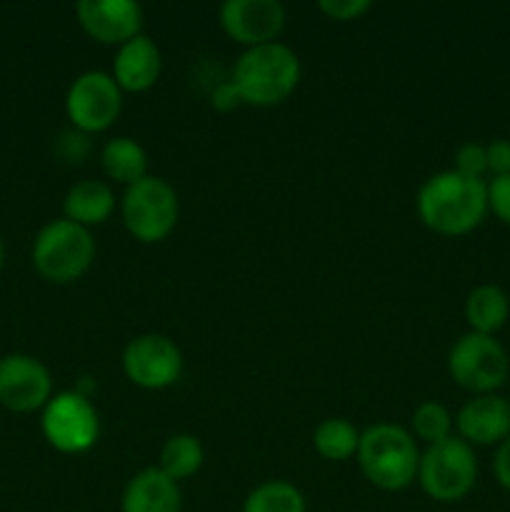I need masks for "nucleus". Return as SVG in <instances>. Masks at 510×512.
<instances>
[{
  "mask_svg": "<svg viewBox=\"0 0 510 512\" xmlns=\"http://www.w3.org/2000/svg\"><path fill=\"white\" fill-rule=\"evenodd\" d=\"M3 260H5V248H3V240H0V268H3Z\"/></svg>",
  "mask_w": 510,
  "mask_h": 512,
  "instance_id": "nucleus-30",
  "label": "nucleus"
},
{
  "mask_svg": "<svg viewBox=\"0 0 510 512\" xmlns=\"http://www.w3.org/2000/svg\"><path fill=\"white\" fill-rule=\"evenodd\" d=\"M123 110V90L113 75L103 70H85L70 83L65 95V113L80 133H103Z\"/></svg>",
  "mask_w": 510,
  "mask_h": 512,
  "instance_id": "nucleus-9",
  "label": "nucleus"
},
{
  "mask_svg": "<svg viewBox=\"0 0 510 512\" xmlns=\"http://www.w3.org/2000/svg\"><path fill=\"white\" fill-rule=\"evenodd\" d=\"M415 208L425 228L443 238H460L473 233L488 215V185L485 180L443 170L420 185Z\"/></svg>",
  "mask_w": 510,
  "mask_h": 512,
  "instance_id": "nucleus-1",
  "label": "nucleus"
},
{
  "mask_svg": "<svg viewBox=\"0 0 510 512\" xmlns=\"http://www.w3.org/2000/svg\"><path fill=\"white\" fill-rule=\"evenodd\" d=\"M455 173L465 175V178L483 180V175L488 173V155H485L483 143H463L455 150Z\"/></svg>",
  "mask_w": 510,
  "mask_h": 512,
  "instance_id": "nucleus-24",
  "label": "nucleus"
},
{
  "mask_svg": "<svg viewBox=\"0 0 510 512\" xmlns=\"http://www.w3.org/2000/svg\"><path fill=\"white\" fill-rule=\"evenodd\" d=\"M448 373L455 385L473 395L498 393L510 373L508 350L495 335L465 333L450 348Z\"/></svg>",
  "mask_w": 510,
  "mask_h": 512,
  "instance_id": "nucleus-7",
  "label": "nucleus"
},
{
  "mask_svg": "<svg viewBox=\"0 0 510 512\" xmlns=\"http://www.w3.org/2000/svg\"><path fill=\"white\" fill-rule=\"evenodd\" d=\"M53 398L48 368L33 355L13 353L0 358V405L13 413H35Z\"/></svg>",
  "mask_w": 510,
  "mask_h": 512,
  "instance_id": "nucleus-12",
  "label": "nucleus"
},
{
  "mask_svg": "<svg viewBox=\"0 0 510 512\" xmlns=\"http://www.w3.org/2000/svg\"><path fill=\"white\" fill-rule=\"evenodd\" d=\"M418 483L428 498L438 503H458L473 493L478 483L475 450L458 435L425 448L418 465Z\"/></svg>",
  "mask_w": 510,
  "mask_h": 512,
  "instance_id": "nucleus-5",
  "label": "nucleus"
},
{
  "mask_svg": "<svg viewBox=\"0 0 510 512\" xmlns=\"http://www.w3.org/2000/svg\"><path fill=\"white\" fill-rule=\"evenodd\" d=\"M485 155H488V173H493V178L510 175V140H490V143L485 145Z\"/></svg>",
  "mask_w": 510,
  "mask_h": 512,
  "instance_id": "nucleus-27",
  "label": "nucleus"
},
{
  "mask_svg": "<svg viewBox=\"0 0 510 512\" xmlns=\"http://www.w3.org/2000/svg\"><path fill=\"white\" fill-rule=\"evenodd\" d=\"M40 428H43L50 448L63 455L88 453L100 438L98 410L90 403V398L75 393V390H65L48 400Z\"/></svg>",
  "mask_w": 510,
  "mask_h": 512,
  "instance_id": "nucleus-8",
  "label": "nucleus"
},
{
  "mask_svg": "<svg viewBox=\"0 0 510 512\" xmlns=\"http://www.w3.org/2000/svg\"><path fill=\"white\" fill-rule=\"evenodd\" d=\"M510 318V298L503 288L493 283H483L470 290L465 300V320L470 325V333L495 335L505 328Z\"/></svg>",
  "mask_w": 510,
  "mask_h": 512,
  "instance_id": "nucleus-18",
  "label": "nucleus"
},
{
  "mask_svg": "<svg viewBox=\"0 0 510 512\" xmlns=\"http://www.w3.org/2000/svg\"><path fill=\"white\" fill-rule=\"evenodd\" d=\"M485 185H488V213H493L500 223L510 225V175H500Z\"/></svg>",
  "mask_w": 510,
  "mask_h": 512,
  "instance_id": "nucleus-26",
  "label": "nucleus"
},
{
  "mask_svg": "<svg viewBox=\"0 0 510 512\" xmlns=\"http://www.w3.org/2000/svg\"><path fill=\"white\" fill-rule=\"evenodd\" d=\"M180 483L170 480L160 468H145L128 480L120 500V512H180Z\"/></svg>",
  "mask_w": 510,
  "mask_h": 512,
  "instance_id": "nucleus-16",
  "label": "nucleus"
},
{
  "mask_svg": "<svg viewBox=\"0 0 510 512\" xmlns=\"http://www.w3.org/2000/svg\"><path fill=\"white\" fill-rule=\"evenodd\" d=\"M100 165H103L105 175L120 185H133L148 175V153L143 145L135 138H120L108 140L100 150Z\"/></svg>",
  "mask_w": 510,
  "mask_h": 512,
  "instance_id": "nucleus-19",
  "label": "nucleus"
},
{
  "mask_svg": "<svg viewBox=\"0 0 510 512\" xmlns=\"http://www.w3.org/2000/svg\"><path fill=\"white\" fill-rule=\"evenodd\" d=\"M203 463V445H200V440L190 433L170 435L163 443V448H160L158 468L163 470L170 480H175V483L193 478V475L203 468Z\"/></svg>",
  "mask_w": 510,
  "mask_h": 512,
  "instance_id": "nucleus-20",
  "label": "nucleus"
},
{
  "mask_svg": "<svg viewBox=\"0 0 510 512\" xmlns=\"http://www.w3.org/2000/svg\"><path fill=\"white\" fill-rule=\"evenodd\" d=\"M120 215L135 240L145 245L160 243L178 225V193L168 180L145 175L143 180L125 188L123 200H120Z\"/></svg>",
  "mask_w": 510,
  "mask_h": 512,
  "instance_id": "nucleus-6",
  "label": "nucleus"
},
{
  "mask_svg": "<svg viewBox=\"0 0 510 512\" xmlns=\"http://www.w3.org/2000/svg\"><path fill=\"white\" fill-rule=\"evenodd\" d=\"M410 428H413L415 438L423 440L425 445L443 443V440L453 438L455 418L450 415V410L443 403H435V400H425L418 408L413 410V418H410Z\"/></svg>",
  "mask_w": 510,
  "mask_h": 512,
  "instance_id": "nucleus-23",
  "label": "nucleus"
},
{
  "mask_svg": "<svg viewBox=\"0 0 510 512\" xmlns=\"http://www.w3.org/2000/svg\"><path fill=\"white\" fill-rule=\"evenodd\" d=\"M493 475L498 480V485L510 493V438L503 440L495 450L493 458Z\"/></svg>",
  "mask_w": 510,
  "mask_h": 512,
  "instance_id": "nucleus-29",
  "label": "nucleus"
},
{
  "mask_svg": "<svg viewBox=\"0 0 510 512\" xmlns=\"http://www.w3.org/2000/svg\"><path fill=\"white\" fill-rule=\"evenodd\" d=\"M218 20L223 33L238 45L258 48L275 43L285 28V5L280 0H228L220 5Z\"/></svg>",
  "mask_w": 510,
  "mask_h": 512,
  "instance_id": "nucleus-11",
  "label": "nucleus"
},
{
  "mask_svg": "<svg viewBox=\"0 0 510 512\" xmlns=\"http://www.w3.org/2000/svg\"><path fill=\"white\" fill-rule=\"evenodd\" d=\"M95 260V240L88 228L68 218L45 225L33 243V265L50 283H73L83 278Z\"/></svg>",
  "mask_w": 510,
  "mask_h": 512,
  "instance_id": "nucleus-4",
  "label": "nucleus"
},
{
  "mask_svg": "<svg viewBox=\"0 0 510 512\" xmlns=\"http://www.w3.org/2000/svg\"><path fill=\"white\" fill-rule=\"evenodd\" d=\"M163 73V53L150 35H135L123 43L113 60V80L123 93H145Z\"/></svg>",
  "mask_w": 510,
  "mask_h": 512,
  "instance_id": "nucleus-15",
  "label": "nucleus"
},
{
  "mask_svg": "<svg viewBox=\"0 0 510 512\" xmlns=\"http://www.w3.org/2000/svg\"><path fill=\"white\" fill-rule=\"evenodd\" d=\"M243 512H308L305 498L288 480H265L255 485L243 503Z\"/></svg>",
  "mask_w": 510,
  "mask_h": 512,
  "instance_id": "nucleus-22",
  "label": "nucleus"
},
{
  "mask_svg": "<svg viewBox=\"0 0 510 512\" xmlns=\"http://www.w3.org/2000/svg\"><path fill=\"white\" fill-rule=\"evenodd\" d=\"M230 80L238 88L243 105L273 108L288 100L300 83V58L285 43L248 48L233 65Z\"/></svg>",
  "mask_w": 510,
  "mask_h": 512,
  "instance_id": "nucleus-2",
  "label": "nucleus"
},
{
  "mask_svg": "<svg viewBox=\"0 0 510 512\" xmlns=\"http://www.w3.org/2000/svg\"><path fill=\"white\" fill-rule=\"evenodd\" d=\"M370 8H373L370 0H320L318 3L320 13L330 20H338V23L360 20Z\"/></svg>",
  "mask_w": 510,
  "mask_h": 512,
  "instance_id": "nucleus-25",
  "label": "nucleus"
},
{
  "mask_svg": "<svg viewBox=\"0 0 510 512\" xmlns=\"http://www.w3.org/2000/svg\"><path fill=\"white\" fill-rule=\"evenodd\" d=\"M75 18L88 38L103 45H123L140 35L143 8L133 0H80Z\"/></svg>",
  "mask_w": 510,
  "mask_h": 512,
  "instance_id": "nucleus-13",
  "label": "nucleus"
},
{
  "mask_svg": "<svg viewBox=\"0 0 510 512\" xmlns=\"http://www.w3.org/2000/svg\"><path fill=\"white\" fill-rule=\"evenodd\" d=\"M210 105H213L218 113H233L235 108L243 105V98H240L233 80H223V83L215 85V90L210 93Z\"/></svg>",
  "mask_w": 510,
  "mask_h": 512,
  "instance_id": "nucleus-28",
  "label": "nucleus"
},
{
  "mask_svg": "<svg viewBox=\"0 0 510 512\" xmlns=\"http://www.w3.org/2000/svg\"><path fill=\"white\" fill-rule=\"evenodd\" d=\"M358 445L360 430L345 418L323 420L313 433L315 453L325 460H333V463H343V460L358 455Z\"/></svg>",
  "mask_w": 510,
  "mask_h": 512,
  "instance_id": "nucleus-21",
  "label": "nucleus"
},
{
  "mask_svg": "<svg viewBox=\"0 0 510 512\" xmlns=\"http://www.w3.org/2000/svg\"><path fill=\"white\" fill-rule=\"evenodd\" d=\"M123 373L135 388L165 390L183 373V353L165 335H138L123 350Z\"/></svg>",
  "mask_w": 510,
  "mask_h": 512,
  "instance_id": "nucleus-10",
  "label": "nucleus"
},
{
  "mask_svg": "<svg viewBox=\"0 0 510 512\" xmlns=\"http://www.w3.org/2000/svg\"><path fill=\"white\" fill-rule=\"evenodd\" d=\"M458 438L470 448H490L510 438V400L503 395H473L455 415Z\"/></svg>",
  "mask_w": 510,
  "mask_h": 512,
  "instance_id": "nucleus-14",
  "label": "nucleus"
},
{
  "mask_svg": "<svg viewBox=\"0 0 510 512\" xmlns=\"http://www.w3.org/2000/svg\"><path fill=\"white\" fill-rule=\"evenodd\" d=\"M115 210V193L103 180H80L68 190L63 200L65 218L83 228L103 225Z\"/></svg>",
  "mask_w": 510,
  "mask_h": 512,
  "instance_id": "nucleus-17",
  "label": "nucleus"
},
{
  "mask_svg": "<svg viewBox=\"0 0 510 512\" xmlns=\"http://www.w3.org/2000/svg\"><path fill=\"white\" fill-rule=\"evenodd\" d=\"M355 458L365 480L385 493H400L418 480L420 450L413 435L400 425L378 423L363 430Z\"/></svg>",
  "mask_w": 510,
  "mask_h": 512,
  "instance_id": "nucleus-3",
  "label": "nucleus"
}]
</instances>
